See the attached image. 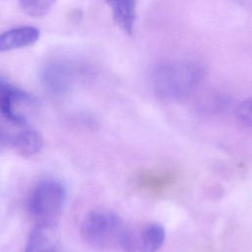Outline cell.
Segmentation results:
<instances>
[{
    "instance_id": "obj_1",
    "label": "cell",
    "mask_w": 252,
    "mask_h": 252,
    "mask_svg": "<svg viewBox=\"0 0 252 252\" xmlns=\"http://www.w3.org/2000/svg\"><path fill=\"white\" fill-rule=\"evenodd\" d=\"M207 74L206 66L196 60H171L158 64L152 72L155 94L170 101L189 97L201 85Z\"/></svg>"
},
{
    "instance_id": "obj_2",
    "label": "cell",
    "mask_w": 252,
    "mask_h": 252,
    "mask_svg": "<svg viewBox=\"0 0 252 252\" xmlns=\"http://www.w3.org/2000/svg\"><path fill=\"white\" fill-rule=\"evenodd\" d=\"M126 226L116 213L98 209L85 217L81 224V235L87 244L94 248L118 247Z\"/></svg>"
},
{
    "instance_id": "obj_3",
    "label": "cell",
    "mask_w": 252,
    "mask_h": 252,
    "mask_svg": "<svg viewBox=\"0 0 252 252\" xmlns=\"http://www.w3.org/2000/svg\"><path fill=\"white\" fill-rule=\"evenodd\" d=\"M65 189L55 180H44L32 190L29 209L37 223L56 224L65 202Z\"/></svg>"
},
{
    "instance_id": "obj_4",
    "label": "cell",
    "mask_w": 252,
    "mask_h": 252,
    "mask_svg": "<svg viewBox=\"0 0 252 252\" xmlns=\"http://www.w3.org/2000/svg\"><path fill=\"white\" fill-rule=\"evenodd\" d=\"M165 240L164 227L150 222L140 228L126 226L118 248L123 252H157Z\"/></svg>"
},
{
    "instance_id": "obj_5",
    "label": "cell",
    "mask_w": 252,
    "mask_h": 252,
    "mask_svg": "<svg viewBox=\"0 0 252 252\" xmlns=\"http://www.w3.org/2000/svg\"><path fill=\"white\" fill-rule=\"evenodd\" d=\"M75 75L76 69L73 64L64 60H55L42 68L40 81L50 94H63L72 87Z\"/></svg>"
},
{
    "instance_id": "obj_6",
    "label": "cell",
    "mask_w": 252,
    "mask_h": 252,
    "mask_svg": "<svg viewBox=\"0 0 252 252\" xmlns=\"http://www.w3.org/2000/svg\"><path fill=\"white\" fill-rule=\"evenodd\" d=\"M56 224L37 223L31 231L26 252H60Z\"/></svg>"
},
{
    "instance_id": "obj_7",
    "label": "cell",
    "mask_w": 252,
    "mask_h": 252,
    "mask_svg": "<svg viewBox=\"0 0 252 252\" xmlns=\"http://www.w3.org/2000/svg\"><path fill=\"white\" fill-rule=\"evenodd\" d=\"M40 36L38 29L32 26L17 27L0 33V53L34 44Z\"/></svg>"
},
{
    "instance_id": "obj_8",
    "label": "cell",
    "mask_w": 252,
    "mask_h": 252,
    "mask_svg": "<svg viewBox=\"0 0 252 252\" xmlns=\"http://www.w3.org/2000/svg\"><path fill=\"white\" fill-rule=\"evenodd\" d=\"M10 146L20 156L31 158L40 152L43 146V139L35 130L26 129L12 135Z\"/></svg>"
},
{
    "instance_id": "obj_9",
    "label": "cell",
    "mask_w": 252,
    "mask_h": 252,
    "mask_svg": "<svg viewBox=\"0 0 252 252\" xmlns=\"http://www.w3.org/2000/svg\"><path fill=\"white\" fill-rule=\"evenodd\" d=\"M116 24L131 33L136 20V0H106Z\"/></svg>"
},
{
    "instance_id": "obj_10",
    "label": "cell",
    "mask_w": 252,
    "mask_h": 252,
    "mask_svg": "<svg viewBox=\"0 0 252 252\" xmlns=\"http://www.w3.org/2000/svg\"><path fill=\"white\" fill-rule=\"evenodd\" d=\"M230 103V97L220 92H211L204 94L197 103V108L201 113L207 115L218 114L224 111Z\"/></svg>"
},
{
    "instance_id": "obj_11",
    "label": "cell",
    "mask_w": 252,
    "mask_h": 252,
    "mask_svg": "<svg viewBox=\"0 0 252 252\" xmlns=\"http://www.w3.org/2000/svg\"><path fill=\"white\" fill-rule=\"evenodd\" d=\"M56 0H19V4L24 13L30 17H43L52 9Z\"/></svg>"
},
{
    "instance_id": "obj_12",
    "label": "cell",
    "mask_w": 252,
    "mask_h": 252,
    "mask_svg": "<svg viewBox=\"0 0 252 252\" xmlns=\"http://www.w3.org/2000/svg\"><path fill=\"white\" fill-rule=\"evenodd\" d=\"M19 88L13 86L8 81L3 78H0V112L2 113L7 105L9 104L10 100L12 99L13 95L15 94L16 91Z\"/></svg>"
},
{
    "instance_id": "obj_13",
    "label": "cell",
    "mask_w": 252,
    "mask_h": 252,
    "mask_svg": "<svg viewBox=\"0 0 252 252\" xmlns=\"http://www.w3.org/2000/svg\"><path fill=\"white\" fill-rule=\"evenodd\" d=\"M236 117L243 125L252 126V96L243 100L237 106Z\"/></svg>"
},
{
    "instance_id": "obj_14",
    "label": "cell",
    "mask_w": 252,
    "mask_h": 252,
    "mask_svg": "<svg viewBox=\"0 0 252 252\" xmlns=\"http://www.w3.org/2000/svg\"><path fill=\"white\" fill-rule=\"evenodd\" d=\"M168 176L164 175H156V174H150L145 175L143 177V184L147 187H150L152 189L157 188H162L168 183Z\"/></svg>"
},
{
    "instance_id": "obj_15",
    "label": "cell",
    "mask_w": 252,
    "mask_h": 252,
    "mask_svg": "<svg viewBox=\"0 0 252 252\" xmlns=\"http://www.w3.org/2000/svg\"><path fill=\"white\" fill-rule=\"evenodd\" d=\"M11 138H12V135L7 133L5 130H3L0 127V152L3 151L6 147L10 146Z\"/></svg>"
},
{
    "instance_id": "obj_16",
    "label": "cell",
    "mask_w": 252,
    "mask_h": 252,
    "mask_svg": "<svg viewBox=\"0 0 252 252\" xmlns=\"http://www.w3.org/2000/svg\"><path fill=\"white\" fill-rule=\"evenodd\" d=\"M232 1L242 9L252 13V0H232Z\"/></svg>"
}]
</instances>
